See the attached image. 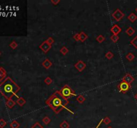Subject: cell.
Segmentation results:
<instances>
[{"label": "cell", "mask_w": 137, "mask_h": 128, "mask_svg": "<svg viewBox=\"0 0 137 128\" xmlns=\"http://www.w3.org/2000/svg\"><path fill=\"white\" fill-rule=\"evenodd\" d=\"M68 100L62 96L60 91H56L46 101V105L49 106L56 114L59 113L68 104Z\"/></svg>", "instance_id": "1"}, {"label": "cell", "mask_w": 137, "mask_h": 128, "mask_svg": "<svg viewBox=\"0 0 137 128\" xmlns=\"http://www.w3.org/2000/svg\"><path fill=\"white\" fill-rule=\"evenodd\" d=\"M20 89V87L10 77L5 78L0 83V93L7 99H11Z\"/></svg>", "instance_id": "2"}, {"label": "cell", "mask_w": 137, "mask_h": 128, "mask_svg": "<svg viewBox=\"0 0 137 128\" xmlns=\"http://www.w3.org/2000/svg\"><path fill=\"white\" fill-rule=\"evenodd\" d=\"M61 93H62V96H64L66 99H68L70 97H72L74 96H76V93L74 92V91L71 89L70 87H69L68 85H66L62 88V90H60Z\"/></svg>", "instance_id": "3"}, {"label": "cell", "mask_w": 137, "mask_h": 128, "mask_svg": "<svg viewBox=\"0 0 137 128\" xmlns=\"http://www.w3.org/2000/svg\"><path fill=\"white\" fill-rule=\"evenodd\" d=\"M118 88L119 90V91L121 93H126L127 91H129V90L131 89V84L122 81L121 83H119V85H118Z\"/></svg>", "instance_id": "4"}, {"label": "cell", "mask_w": 137, "mask_h": 128, "mask_svg": "<svg viewBox=\"0 0 137 128\" xmlns=\"http://www.w3.org/2000/svg\"><path fill=\"white\" fill-rule=\"evenodd\" d=\"M112 16L113 17V18H114L116 21H119L120 20H121V19L124 17V13H123L120 9H117V10H115L114 13L112 14Z\"/></svg>", "instance_id": "5"}, {"label": "cell", "mask_w": 137, "mask_h": 128, "mask_svg": "<svg viewBox=\"0 0 137 128\" xmlns=\"http://www.w3.org/2000/svg\"><path fill=\"white\" fill-rule=\"evenodd\" d=\"M51 48H52V45H50L49 43H48L46 42V41L43 42L42 43L39 45L40 49L42 51H44L45 53H47L50 50Z\"/></svg>", "instance_id": "6"}, {"label": "cell", "mask_w": 137, "mask_h": 128, "mask_svg": "<svg viewBox=\"0 0 137 128\" xmlns=\"http://www.w3.org/2000/svg\"><path fill=\"white\" fill-rule=\"evenodd\" d=\"M74 67L78 69V71L82 72V71H83L85 69V68L86 67V64H85L84 61L80 60V61H78V62L74 65Z\"/></svg>", "instance_id": "7"}, {"label": "cell", "mask_w": 137, "mask_h": 128, "mask_svg": "<svg viewBox=\"0 0 137 128\" xmlns=\"http://www.w3.org/2000/svg\"><path fill=\"white\" fill-rule=\"evenodd\" d=\"M122 81H124V82H126V83H128V84H131V83L134 81V78L132 77V75H131L130 74H126L124 75V77H122Z\"/></svg>", "instance_id": "8"}, {"label": "cell", "mask_w": 137, "mask_h": 128, "mask_svg": "<svg viewBox=\"0 0 137 128\" xmlns=\"http://www.w3.org/2000/svg\"><path fill=\"white\" fill-rule=\"evenodd\" d=\"M121 30L122 29H121V27L118 25H116V24L114 25L110 29L111 32L113 33V35H118L121 32Z\"/></svg>", "instance_id": "9"}, {"label": "cell", "mask_w": 137, "mask_h": 128, "mask_svg": "<svg viewBox=\"0 0 137 128\" xmlns=\"http://www.w3.org/2000/svg\"><path fill=\"white\" fill-rule=\"evenodd\" d=\"M7 72L4 69V68H3L2 67H0V81H4V79L5 77H6Z\"/></svg>", "instance_id": "10"}, {"label": "cell", "mask_w": 137, "mask_h": 128, "mask_svg": "<svg viewBox=\"0 0 137 128\" xmlns=\"http://www.w3.org/2000/svg\"><path fill=\"white\" fill-rule=\"evenodd\" d=\"M42 65L46 68V69H49L50 67L52 65V63L49 61L48 59H46L42 62Z\"/></svg>", "instance_id": "11"}, {"label": "cell", "mask_w": 137, "mask_h": 128, "mask_svg": "<svg viewBox=\"0 0 137 128\" xmlns=\"http://www.w3.org/2000/svg\"><path fill=\"white\" fill-rule=\"evenodd\" d=\"M5 104H6V106L8 108L11 109V108H13L14 106L16 105V101H14L12 99H7Z\"/></svg>", "instance_id": "12"}, {"label": "cell", "mask_w": 137, "mask_h": 128, "mask_svg": "<svg viewBox=\"0 0 137 128\" xmlns=\"http://www.w3.org/2000/svg\"><path fill=\"white\" fill-rule=\"evenodd\" d=\"M88 36L86 33H85L84 32H81L80 33V41L82 42H85L87 39Z\"/></svg>", "instance_id": "13"}, {"label": "cell", "mask_w": 137, "mask_h": 128, "mask_svg": "<svg viewBox=\"0 0 137 128\" xmlns=\"http://www.w3.org/2000/svg\"><path fill=\"white\" fill-rule=\"evenodd\" d=\"M128 19L132 23H134L137 19V16H136L135 13H131L129 16H128Z\"/></svg>", "instance_id": "14"}, {"label": "cell", "mask_w": 137, "mask_h": 128, "mask_svg": "<svg viewBox=\"0 0 137 128\" xmlns=\"http://www.w3.org/2000/svg\"><path fill=\"white\" fill-rule=\"evenodd\" d=\"M16 102L20 106H23V105L26 103V101L25 100V99H24L23 97H18V98H17Z\"/></svg>", "instance_id": "15"}, {"label": "cell", "mask_w": 137, "mask_h": 128, "mask_svg": "<svg viewBox=\"0 0 137 128\" xmlns=\"http://www.w3.org/2000/svg\"><path fill=\"white\" fill-rule=\"evenodd\" d=\"M126 34L129 35V36H132V35H133L134 33H135V30H134V28H132V27H128V29H126Z\"/></svg>", "instance_id": "16"}, {"label": "cell", "mask_w": 137, "mask_h": 128, "mask_svg": "<svg viewBox=\"0 0 137 128\" xmlns=\"http://www.w3.org/2000/svg\"><path fill=\"white\" fill-rule=\"evenodd\" d=\"M20 123L17 122L16 120H13L10 123V127L11 128H20Z\"/></svg>", "instance_id": "17"}, {"label": "cell", "mask_w": 137, "mask_h": 128, "mask_svg": "<svg viewBox=\"0 0 137 128\" xmlns=\"http://www.w3.org/2000/svg\"><path fill=\"white\" fill-rule=\"evenodd\" d=\"M60 128H70V124L67 121L64 120L60 124Z\"/></svg>", "instance_id": "18"}, {"label": "cell", "mask_w": 137, "mask_h": 128, "mask_svg": "<svg viewBox=\"0 0 137 128\" xmlns=\"http://www.w3.org/2000/svg\"><path fill=\"white\" fill-rule=\"evenodd\" d=\"M134 58H135V56H134V55L132 53H128L126 55V58L129 61H133Z\"/></svg>", "instance_id": "19"}, {"label": "cell", "mask_w": 137, "mask_h": 128, "mask_svg": "<svg viewBox=\"0 0 137 128\" xmlns=\"http://www.w3.org/2000/svg\"><path fill=\"white\" fill-rule=\"evenodd\" d=\"M76 100H77L80 103H83L85 101L86 98H85L84 97L82 96V95H79V96L76 97Z\"/></svg>", "instance_id": "20"}, {"label": "cell", "mask_w": 137, "mask_h": 128, "mask_svg": "<svg viewBox=\"0 0 137 128\" xmlns=\"http://www.w3.org/2000/svg\"><path fill=\"white\" fill-rule=\"evenodd\" d=\"M105 40V37L104 35H99L97 36V37H96V41L98 42V43H101L102 42H104Z\"/></svg>", "instance_id": "21"}, {"label": "cell", "mask_w": 137, "mask_h": 128, "mask_svg": "<svg viewBox=\"0 0 137 128\" xmlns=\"http://www.w3.org/2000/svg\"><path fill=\"white\" fill-rule=\"evenodd\" d=\"M42 122L45 125H48L49 123H50V122H51V119H50L49 117L46 116V117H44L42 119Z\"/></svg>", "instance_id": "22"}, {"label": "cell", "mask_w": 137, "mask_h": 128, "mask_svg": "<svg viewBox=\"0 0 137 128\" xmlns=\"http://www.w3.org/2000/svg\"><path fill=\"white\" fill-rule=\"evenodd\" d=\"M60 53H61L62 55H65L67 54V53L68 52V48H66V46H64V47H62V48L60 49Z\"/></svg>", "instance_id": "23"}, {"label": "cell", "mask_w": 137, "mask_h": 128, "mask_svg": "<svg viewBox=\"0 0 137 128\" xmlns=\"http://www.w3.org/2000/svg\"><path fill=\"white\" fill-rule=\"evenodd\" d=\"M131 44L132 45H133L136 49H137V35L131 40Z\"/></svg>", "instance_id": "24"}, {"label": "cell", "mask_w": 137, "mask_h": 128, "mask_svg": "<svg viewBox=\"0 0 137 128\" xmlns=\"http://www.w3.org/2000/svg\"><path fill=\"white\" fill-rule=\"evenodd\" d=\"M110 39L112 40V42L116 43L119 40V36L118 35H112L110 37Z\"/></svg>", "instance_id": "25"}, {"label": "cell", "mask_w": 137, "mask_h": 128, "mask_svg": "<svg viewBox=\"0 0 137 128\" xmlns=\"http://www.w3.org/2000/svg\"><path fill=\"white\" fill-rule=\"evenodd\" d=\"M105 57L107 58L108 59H111L112 58H113L114 57V53L111 51H108L106 55H105Z\"/></svg>", "instance_id": "26"}, {"label": "cell", "mask_w": 137, "mask_h": 128, "mask_svg": "<svg viewBox=\"0 0 137 128\" xmlns=\"http://www.w3.org/2000/svg\"><path fill=\"white\" fill-rule=\"evenodd\" d=\"M17 46H18V44H17V43L16 42H15V41H13V42H11L10 44V47L11 48V49H16V48H17Z\"/></svg>", "instance_id": "27"}, {"label": "cell", "mask_w": 137, "mask_h": 128, "mask_svg": "<svg viewBox=\"0 0 137 128\" xmlns=\"http://www.w3.org/2000/svg\"><path fill=\"white\" fill-rule=\"evenodd\" d=\"M111 122L110 119L109 118V117H105L103 119V123H104L105 125H108L110 124Z\"/></svg>", "instance_id": "28"}, {"label": "cell", "mask_w": 137, "mask_h": 128, "mask_svg": "<svg viewBox=\"0 0 137 128\" xmlns=\"http://www.w3.org/2000/svg\"><path fill=\"white\" fill-rule=\"evenodd\" d=\"M44 82H45V83H46V85H50L51 83H52V78L49 77H47L44 80Z\"/></svg>", "instance_id": "29"}, {"label": "cell", "mask_w": 137, "mask_h": 128, "mask_svg": "<svg viewBox=\"0 0 137 128\" xmlns=\"http://www.w3.org/2000/svg\"><path fill=\"white\" fill-rule=\"evenodd\" d=\"M7 125V122L3 119H0V128H3Z\"/></svg>", "instance_id": "30"}, {"label": "cell", "mask_w": 137, "mask_h": 128, "mask_svg": "<svg viewBox=\"0 0 137 128\" xmlns=\"http://www.w3.org/2000/svg\"><path fill=\"white\" fill-rule=\"evenodd\" d=\"M32 128H43L42 125H41L39 122H36V123H35L32 126Z\"/></svg>", "instance_id": "31"}, {"label": "cell", "mask_w": 137, "mask_h": 128, "mask_svg": "<svg viewBox=\"0 0 137 128\" xmlns=\"http://www.w3.org/2000/svg\"><path fill=\"white\" fill-rule=\"evenodd\" d=\"M46 42H47L48 43H49L50 45H52L53 43H54V39H53L52 37H49V38L47 40H46Z\"/></svg>", "instance_id": "32"}, {"label": "cell", "mask_w": 137, "mask_h": 128, "mask_svg": "<svg viewBox=\"0 0 137 128\" xmlns=\"http://www.w3.org/2000/svg\"><path fill=\"white\" fill-rule=\"evenodd\" d=\"M74 39H75L76 42H78L80 41V33H76L75 35H74Z\"/></svg>", "instance_id": "33"}, {"label": "cell", "mask_w": 137, "mask_h": 128, "mask_svg": "<svg viewBox=\"0 0 137 128\" xmlns=\"http://www.w3.org/2000/svg\"><path fill=\"white\" fill-rule=\"evenodd\" d=\"M60 2V0H56V1L52 0V1H51V3H52L53 5H57V4H58Z\"/></svg>", "instance_id": "34"}, {"label": "cell", "mask_w": 137, "mask_h": 128, "mask_svg": "<svg viewBox=\"0 0 137 128\" xmlns=\"http://www.w3.org/2000/svg\"><path fill=\"white\" fill-rule=\"evenodd\" d=\"M134 97H135V99H136L137 100V93H136V94H135V96H134Z\"/></svg>", "instance_id": "35"}, {"label": "cell", "mask_w": 137, "mask_h": 128, "mask_svg": "<svg viewBox=\"0 0 137 128\" xmlns=\"http://www.w3.org/2000/svg\"><path fill=\"white\" fill-rule=\"evenodd\" d=\"M112 128L111 126H109V127H108V128Z\"/></svg>", "instance_id": "36"}, {"label": "cell", "mask_w": 137, "mask_h": 128, "mask_svg": "<svg viewBox=\"0 0 137 128\" xmlns=\"http://www.w3.org/2000/svg\"><path fill=\"white\" fill-rule=\"evenodd\" d=\"M135 10H136V11H137V7H136V9H135Z\"/></svg>", "instance_id": "37"}, {"label": "cell", "mask_w": 137, "mask_h": 128, "mask_svg": "<svg viewBox=\"0 0 137 128\" xmlns=\"http://www.w3.org/2000/svg\"><path fill=\"white\" fill-rule=\"evenodd\" d=\"M0 55H1V52H0Z\"/></svg>", "instance_id": "38"}]
</instances>
